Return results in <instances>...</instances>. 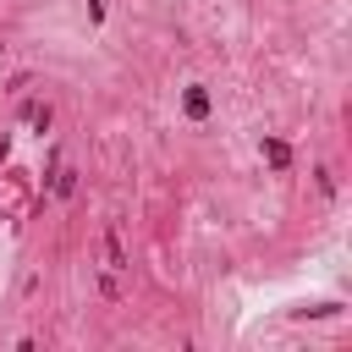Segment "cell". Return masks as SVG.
Segmentation results:
<instances>
[{
    "mask_svg": "<svg viewBox=\"0 0 352 352\" xmlns=\"http://www.w3.org/2000/svg\"><path fill=\"white\" fill-rule=\"evenodd\" d=\"M88 22H94V28L104 22V0H88Z\"/></svg>",
    "mask_w": 352,
    "mask_h": 352,
    "instance_id": "cell-8",
    "label": "cell"
},
{
    "mask_svg": "<svg viewBox=\"0 0 352 352\" xmlns=\"http://www.w3.org/2000/svg\"><path fill=\"white\" fill-rule=\"evenodd\" d=\"M258 154H264V165H270V170H280V176H286V170H292V160H297V154H292V143H286V138H275V132H264V138H258Z\"/></svg>",
    "mask_w": 352,
    "mask_h": 352,
    "instance_id": "cell-2",
    "label": "cell"
},
{
    "mask_svg": "<svg viewBox=\"0 0 352 352\" xmlns=\"http://www.w3.org/2000/svg\"><path fill=\"white\" fill-rule=\"evenodd\" d=\"M22 126H28L33 138H44V132L55 126V104H50V99H28V104H22Z\"/></svg>",
    "mask_w": 352,
    "mask_h": 352,
    "instance_id": "cell-3",
    "label": "cell"
},
{
    "mask_svg": "<svg viewBox=\"0 0 352 352\" xmlns=\"http://www.w3.org/2000/svg\"><path fill=\"white\" fill-rule=\"evenodd\" d=\"M77 176H82L77 165H55V170H50V198H55V204H66V198L77 192Z\"/></svg>",
    "mask_w": 352,
    "mask_h": 352,
    "instance_id": "cell-4",
    "label": "cell"
},
{
    "mask_svg": "<svg viewBox=\"0 0 352 352\" xmlns=\"http://www.w3.org/2000/svg\"><path fill=\"white\" fill-rule=\"evenodd\" d=\"M104 258H110V270H126V248H121L116 226H104Z\"/></svg>",
    "mask_w": 352,
    "mask_h": 352,
    "instance_id": "cell-6",
    "label": "cell"
},
{
    "mask_svg": "<svg viewBox=\"0 0 352 352\" xmlns=\"http://www.w3.org/2000/svg\"><path fill=\"white\" fill-rule=\"evenodd\" d=\"M314 187H319V198H336V176H330V165L314 170Z\"/></svg>",
    "mask_w": 352,
    "mask_h": 352,
    "instance_id": "cell-7",
    "label": "cell"
},
{
    "mask_svg": "<svg viewBox=\"0 0 352 352\" xmlns=\"http://www.w3.org/2000/svg\"><path fill=\"white\" fill-rule=\"evenodd\" d=\"M346 308L336 302V297H324V302H308V308H292V319H341Z\"/></svg>",
    "mask_w": 352,
    "mask_h": 352,
    "instance_id": "cell-5",
    "label": "cell"
},
{
    "mask_svg": "<svg viewBox=\"0 0 352 352\" xmlns=\"http://www.w3.org/2000/svg\"><path fill=\"white\" fill-rule=\"evenodd\" d=\"M209 110H214L209 88H204V82H187V88H182V116H187L192 126H204V121H209Z\"/></svg>",
    "mask_w": 352,
    "mask_h": 352,
    "instance_id": "cell-1",
    "label": "cell"
}]
</instances>
